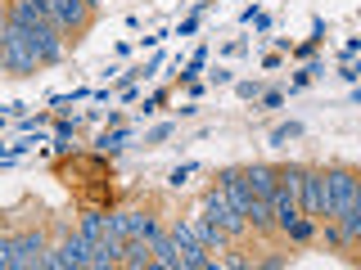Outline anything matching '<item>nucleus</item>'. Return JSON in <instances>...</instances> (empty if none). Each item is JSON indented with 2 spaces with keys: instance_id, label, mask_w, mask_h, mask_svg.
Masks as SVG:
<instances>
[{
  "instance_id": "nucleus-1",
  "label": "nucleus",
  "mask_w": 361,
  "mask_h": 270,
  "mask_svg": "<svg viewBox=\"0 0 361 270\" xmlns=\"http://www.w3.org/2000/svg\"><path fill=\"white\" fill-rule=\"evenodd\" d=\"M353 202H361V180H357V172H348V167L325 172V221L338 217V212H348Z\"/></svg>"
},
{
  "instance_id": "nucleus-2",
  "label": "nucleus",
  "mask_w": 361,
  "mask_h": 270,
  "mask_svg": "<svg viewBox=\"0 0 361 270\" xmlns=\"http://www.w3.org/2000/svg\"><path fill=\"white\" fill-rule=\"evenodd\" d=\"M5 68H9L14 77H32V72L41 68L37 50H32V41H27V27H23V22H14V18L5 22Z\"/></svg>"
},
{
  "instance_id": "nucleus-3",
  "label": "nucleus",
  "mask_w": 361,
  "mask_h": 270,
  "mask_svg": "<svg viewBox=\"0 0 361 270\" xmlns=\"http://www.w3.org/2000/svg\"><path fill=\"white\" fill-rule=\"evenodd\" d=\"M41 5L59 32H82L90 22V0H41Z\"/></svg>"
},
{
  "instance_id": "nucleus-4",
  "label": "nucleus",
  "mask_w": 361,
  "mask_h": 270,
  "mask_svg": "<svg viewBox=\"0 0 361 270\" xmlns=\"http://www.w3.org/2000/svg\"><path fill=\"white\" fill-rule=\"evenodd\" d=\"M172 243H176V257H180V266H185V270H208V266H212L208 248H203L195 234H190V225H185V221H176V225H172Z\"/></svg>"
},
{
  "instance_id": "nucleus-5",
  "label": "nucleus",
  "mask_w": 361,
  "mask_h": 270,
  "mask_svg": "<svg viewBox=\"0 0 361 270\" xmlns=\"http://www.w3.org/2000/svg\"><path fill=\"white\" fill-rule=\"evenodd\" d=\"M298 212H307V217H325V172H307V167H302Z\"/></svg>"
},
{
  "instance_id": "nucleus-6",
  "label": "nucleus",
  "mask_w": 361,
  "mask_h": 270,
  "mask_svg": "<svg viewBox=\"0 0 361 270\" xmlns=\"http://www.w3.org/2000/svg\"><path fill=\"white\" fill-rule=\"evenodd\" d=\"M208 221H212V225H217V230H221V234H240V230H244V225H248V221L240 217V212H235V207H231V198H226V194H221V185H217V189H212V194H208Z\"/></svg>"
},
{
  "instance_id": "nucleus-7",
  "label": "nucleus",
  "mask_w": 361,
  "mask_h": 270,
  "mask_svg": "<svg viewBox=\"0 0 361 270\" xmlns=\"http://www.w3.org/2000/svg\"><path fill=\"white\" fill-rule=\"evenodd\" d=\"M27 41H32V50H37L41 63H59L63 59V41H59V27H54V22H37V27H27Z\"/></svg>"
},
{
  "instance_id": "nucleus-8",
  "label": "nucleus",
  "mask_w": 361,
  "mask_h": 270,
  "mask_svg": "<svg viewBox=\"0 0 361 270\" xmlns=\"http://www.w3.org/2000/svg\"><path fill=\"white\" fill-rule=\"evenodd\" d=\"M32 266H45V234L41 230H27L14 239V270H32Z\"/></svg>"
},
{
  "instance_id": "nucleus-9",
  "label": "nucleus",
  "mask_w": 361,
  "mask_h": 270,
  "mask_svg": "<svg viewBox=\"0 0 361 270\" xmlns=\"http://www.w3.org/2000/svg\"><path fill=\"white\" fill-rule=\"evenodd\" d=\"M267 207H271V225H280V230H285V225L298 217V194H293L289 185H280V180H276V189H271Z\"/></svg>"
},
{
  "instance_id": "nucleus-10",
  "label": "nucleus",
  "mask_w": 361,
  "mask_h": 270,
  "mask_svg": "<svg viewBox=\"0 0 361 270\" xmlns=\"http://www.w3.org/2000/svg\"><path fill=\"white\" fill-rule=\"evenodd\" d=\"M149 252H154V266H163V270H180V257H176L172 234L154 230V234H149Z\"/></svg>"
},
{
  "instance_id": "nucleus-11",
  "label": "nucleus",
  "mask_w": 361,
  "mask_h": 270,
  "mask_svg": "<svg viewBox=\"0 0 361 270\" xmlns=\"http://www.w3.org/2000/svg\"><path fill=\"white\" fill-rule=\"evenodd\" d=\"M221 194L231 198V207L240 212V217L248 212V202H253V194H248V185H244V176H240V172H221Z\"/></svg>"
},
{
  "instance_id": "nucleus-12",
  "label": "nucleus",
  "mask_w": 361,
  "mask_h": 270,
  "mask_svg": "<svg viewBox=\"0 0 361 270\" xmlns=\"http://www.w3.org/2000/svg\"><path fill=\"white\" fill-rule=\"evenodd\" d=\"M244 185H248V194L253 198H271V189H276V172L271 167H244Z\"/></svg>"
},
{
  "instance_id": "nucleus-13",
  "label": "nucleus",
  "mask_w": 361,
  "mask_h": 270,
  "mask_svg": "<svg viewBox=\"0 0 361 270\" xmlns=\"http://www.w3.org/2000/svg\"><path fill=\"white\" fill-rule=\"evenodd\" d=\"M185 225H190V234H195V239L208 248V252H221V248H226V234H221L208 217H195V221H185Z\"/></svg>"
},
{
  "instance_id": "nucleus-14",
  "label": "nucleus",
  "mask_w": 361,
  "mask_h": 270,
  "mask_svg": "<svg viewBox=\"0 0 361 270\" xmlns=\"http://www.w3.org/2000/svg\"><path fill=\"white\" fill-rule=\"evenodd\" d=\"M122 266H127V270H145V266H154L149 239H127V248H122Z\"/></svg>"
},
{
  "instance_id": "nucleus-15",
  "label": "nucleus",
  "mask_w": 361,
  "mask_h": 270,
  "mask_svg": "<svg viewBox=\"0 0 361 270\" xmlns=\"http://www.w3.org/2000/svg\"><path fill=\"white\" fill-rule=\"evenodd\" d=\"M154 230H158V221L149 212H127V239H149Z\"/></svg>"
},
{
  "instance_id": "nucleus-16",
  "label": "nucleus",
  "mask_w": 361,
  "mask_h": 270,
  "mask_svg": "<svg viewBox=\"0 0 361 270\" xmlns=\"http://www.w3.org/2000/svg\"><path fill=\"white\" fill-rule=\"evenodd\" d=\"M338 230H343V243L361 239V202H353L348 212H338Z\"/></svg>"
},
{
  "instance_id": "nucleus-17",
  "label": "nucleus",
  "mask_w": 361,
  "mask_h": 270,
  "mask_svg": "<svg viewBox=\"0 0 361 270\" xmlns=\"http://www.w3.org/2000/svg\"><path fill=\"white\" fill-rule=\"evenodd\" d=\"M82 234H86L90 243L104 239V212H86V217H82Z\"/></svg>"
},
{
  "instance_id": "nucleus-18",
  "label": "nucleus",
  "mask_w": 361,
  "mask_h": 270,
  "mask_svg": "<svg viewBox=\"0 0 361 270\" xmlns=\"http://www.w3.org/2000/svg\"><path fill=\"white\" fill-rule=\"evenodd\" d=\"M285 234L302 243V239H312V234H316V221H312V217H293V221L285 225Z\"/></svg>"
},
{
  "instance_id": "nucleus-19",
  "label": "nucleus",
  "mask_w": 361,
  "mask_h": 270,
  "mask_svg": "<svg viewBox=\"0 0 361 270\" xmlns=\"http://www.w3.org/2000/svg\"><path fill=\"white\" fill-rule=\"evenodd\" d=\"M95 144H99V149H109V153H118L122 144H127V131H122V127H118V131H104Z\"/></svg>"
},
{
  "instance_id": "nucleus-20",
  "label": "nucleus",
  "mask_w": 361,
  "mask_h": 270,
  "mask_svg": "<svg viewBox=\"0 0 361 270\" xmlns=\"http://www.w3.org/2000/svg\"><path fill=\"white\" fill-rule=\"evenodd\" d=\"M298 135H302L298 122H285V127H276V131H271V144H289V140H298Z\"/></svg>"
},
{
  "instance_id": "nucleus-21",
  "label": "nucleus",
  "mask_w": 361,
  "mask_h": 270,
  "mask_svg": "<svg viewBox=\"0 0 361 270\" xmlns=\"http://www.w3.org/2000/svg\"><path fill=\"white\" fill-rule=\"evenodd\" d=\"M0 270H14V239H0Z\"/></svg>"
},
{
  "instance_id": "nucleus-22",
  "label": "nucleus",
  "mask_w": 361,
  "mask_h": 270,
  "mask_svg": "<svg viewBox=\"0 0 361 270\" xmlns=\"http://www.w3.org/2000/svg\"><path fill=\"white\" fill-rule=\"evenodd\" d=\"M235 95H240V99H257V95H262V82H240Z\"/></svg>"
},
{
  "instance_id": "nucleus-23",
  "label": "nucleus",
  "mask_w": 361,
  "mask_h": 270,
  "mask_svg": "<svg viewBox=\"0 0 361 270\" xmlns=\"http://www.w3.org/2000/svg\"><path fill=\"white\" fill-rule=\"evenodd\" d=\"M172 131H176L172 122H163V127H154V131H149V144H158V140H172Z\"/></svg>"
},
{
  "instance_id": "nucleus-24",
  "label": "nucleus",
  "mask_w": 361,
  "mask_h": 270,
  "mask_svg": "<svg viewBox=\"0 0 361 270\" xmlns=\"http://www.w3.org/2000/svg\"><path fill=\"white\" fill-rule=\"evenodd\" d=\"M190 172H195V167H190V162H185V167H176V172H172V185L180 189V185H185V180H190Z\"/></svg>"
},
{
  "instance_id": "nucleus-25",
  "label": "nucleus",
  "mask_w": 361,
  "mask_h": 270,
  "mask_svg": "<svg viewBox=\"0 0 361 270\" xmlns=\"http://www.w3.org/2000/svg\"><path fill=\"white\" fill-rule=\"evenodd\" d=\"M338 77H343V82H357V63H353V59H343V68H338Z\"/></svg>"
},
{
  "instance_id": "nucleus-26",
  "label": "nucleus",
  "mask_w": 361,
  "mask_h": 270,
  "mask_svg": "<svg viewBox=\"0 0 361 270\" xmlns=\"http://www.w3.org/2000/svg\"><path fill=\"white\" fill-rule=\"evenodd\" d=\"M262 104L267 108H280V104H285V95H280V90H271V95H262Z\"/></svg>"
},
{
  "instance_id": "nucleus-27",
  "label": "nucleus",
  "mask_w": 361,
  "mask_h": 270,
  "mask_svg": "<svg viewBox=\"0 0 361 270\" xmlns=\"http://www.w3.org/2000/svg\"><path fill=\"white\" fill-rule=\"evenodd\" d=\"M307 82H312V68H307V72H298V77H293V82H289V90H302Z\"/></svg>"
},
{
  "instance_id": "nucleus-28",
  "label": "nucleus",
  "mask_w": 361,
  "mask_h": 270,
  "mask_svg": "<svg viewBox=\"0 0 361 270\" xmlns=\"http://www.w3.org/2000/svg\"><path fill=\"white\" fill-rule=\"evenodd\" d=\"M73 131H77V122H59V127H54V135H59V140H68Z\"/></svg>"
},
{
  "instance_id": "nucleus-29",
  "label": "nucleus",
  "mask_w": 361,
  "mask_h": 270,
  "mask_svg": "<svg viewBox=\"0 0 361 270\" xmlns=\"http://www.w3.org/2000/svg\"><path fill=\"white\" fill-rule=\"evenodd\" d=\"M0 127H5V122H0Z\"/></svg>"
}]
</instances>
